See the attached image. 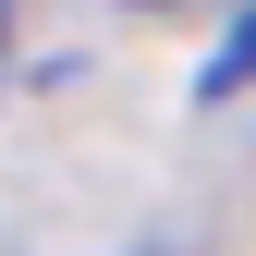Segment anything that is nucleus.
<instances>
[{
  "label": "nucleus",
  "mask_w": 256,
  "mask_h": 256,
  "mask_svg": "<svg viewBox=\"0 0 256 256\" xmlns=\"http://www.w3.org/2000/svg\"><path fill=\"white\" fill-rule=\"evenodd\" d=\"M244 74H256V24H244V37L220 49V61H208V98H220V86H244Z\"/></svg>",
  "instance_id": "1"
}]
</instances>
